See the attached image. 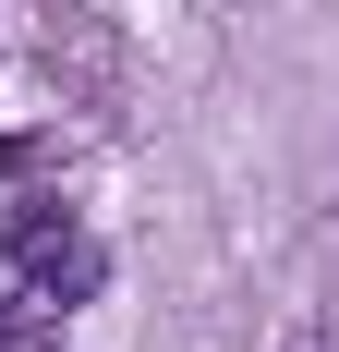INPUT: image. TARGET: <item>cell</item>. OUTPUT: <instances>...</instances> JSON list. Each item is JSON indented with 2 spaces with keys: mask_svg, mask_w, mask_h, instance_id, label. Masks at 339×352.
I'll list each match as a JSON object with an SVG mask.
<instances>
[{
  "mask_svg": "<svg viewBox=\"0 0 339 352\" xmlns=\"http://www.w3.org/2000/svg\"><path fill=\"white\" fill-rule=\"evenodd\" d=\"M0 340H12V292H0Z\"/></svg>",
  "mask_w": 339,
  "mask_h": 352,
  "instance_id": "7a4b0ae2",
  "label": "cell"
},
{
  "mask_svg": "<svg viewBox=\"0 0 339 352\" xmlns=\"http://www.w3.org/2000/svg\"><path fill=\"white\" fill-rule=\"evenodd\" d=\"M291 352H315V340H291Z\"/></svg>",
  "mask_w": 339,
  "mask_h": 352,
  "instance_id": "3957f363",
  "label": "cell"
},
{
  "mask_svg": "<svg viewBox=\"0 0 339 352\" xmlns=\"http://www.w3.org/2000/svg\"><path fill=\"white\" fill-rule=\"evenodd\" d=\"M0 267H12L36 304H85V292H97V243H85L61 207H12L0 219Z\"/></svg>",
  "mask_w": 339,
  "mask_h": 352,
  "instance_id": "6da1fadb",
  "label": "cell"
}]
</instances>
